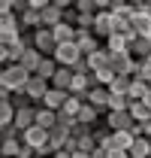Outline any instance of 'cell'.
Here are the masks:
<instances>
[{
	"label": "cell",
	"mask_w": 151,
	"mask_h": 158,
	"mask_svg": "<svg viewBox=\"0 0 151 158\" xmlns=\"http://www.w3.org/2000/svg\"><path fill=\"white\" fill-rule=\"evenodd\" d=\"M133 31H136L139 37L151 40V15H136V19H133Z\"/></svg>",
	"instance_id": "26"
},
{
	"label": "cell",
	"mask_w": 151,
	"mask_h": 158,
	"mask_svg": "<svg viewBox=\"0 0 151 158\" xmlns=\"http://www.w3.org/2000/svg\"><path fill=\"white\" fill-rule=\"evenodd\" d=\"M85 61H88L91 73H100V70H106V67H109V61H112V52H109V49L103 46V49H97L94 55H88Z\"/></svg>",
	"instance_id": "10"
},
{
	"label": "cell",
	"mask_w": 151,
	"mask_h": 158,
	"mask_svg": "<svg viewBox=\"0 0 151 158\" xmlns=\"http://www.w3.org/2000/svg\"><path fill=\"white\" fill-rule=\"evenodd\" d=\"M109 98H112V91L109 88H103V85H97V88H91L88 94H85V103H91L94 110H109Z\"/></svg>",
	"instance_id": "7"
},
{
	"label": "cell",
	"mask_w": 151,
	"mask_h": 158,
	"mask_svg": "<svg viewBox=\"0 0 151 158\" xmlns=\"http://www.w3.org/2000/svg\"><path fill=\"white\" fill-rule=\"evenodd\" d=\"M91 158H109V152H106V149H103V146H97L94 152H91Z\"/></svg>",
	"instance_id": "33"
},
{
	"label": "cell",
	"mask_w": 151,
	"mask_h": 158,
	"mask_svg": "<svg viewBox=\"0 0 151 158\" xmlns=\"http://www.w3.org/2000/svg\"><path fill=\"white\" fill-rule=\"evenodd\" d=\"M24 27H21V19L15 12H9V15H0V37H12V34H21Z\"/></svg>",
	"instance_id": "14"
},
{
	"label": "cell",
	"mask_w": 151,
	"mask_h": 158,
	"mask_svg": "<svg viewBox=\"0 0 151 158\" xmlns=\"http://www.w3.org/2000/svg\"><path fill=\"white\" fill-rule=\"evenodd\" d=\"M106 49H109L112 55H118V52H130V40H127V34H118V31H115L112 37L106 40Z\"/></svg>",
	"instance_id": "17"
},
{
	"label": "cell",
	"mask_w": 151,
	"mask_h": 158,
	"mask_svg": "<svg viewBox=\"0 0 151 158\" xmlns=\"http://www.w3.org/2000/svg\"><path fill=\"white\" fill-rule=\"evenodd\" d=\"M130 85H133V76H115V82L109 85V91H112V94H124V98H127V94H130Z\"/></svg>",
	"instance_id": "24"
},
{
	"label": "cell",
	"mask_w": 151,
	"mask_h": 158,
	"mask_svg": "<svg viewBox=\"0 0 151 158\" xmlns=\"http://www.w3.org/2000/svg\"><path fill=\"white\" fill-rule=\"evenodd\" d=\"M37 125L45 128V131L57 128V113H55V110H45V106H37Z\"/></svg>",
	"instance_id": "19"
},
{
	"label": "cell",
	"mask_w": 151,
	"mask_h": 158,
	"mask_svg": "<svg viewBox=\"0 0 151 158\" xmlns=\"http://www.w3.org/2000/svg\"><path fill=\"white\" fill-rule=\"evenodd\" d=\"M21 143H24V140H3V143H0V152H3V158H18Z\"/></svg>",
	"instance_id": "27"
},
{
	"label": "cell",
	"mask_w": 151,
	"mask_h": 158,
	"mask_svg": "<svg viewBox=\"0 0 151 158\" xmlns=\"http://www.w3.org/2000/svg\"><path fill=\"white\" fill-rule=\"evenodd\" d=\"M130 103H133V100L124 98V94H112V98H109V110H106V113H127V110H130Z\"/></svg>",
	"instance_id": "25"
},
{
	"label": "cell",
	"mask_w": 151,
	"mask_h": 158,
	"mask_svg": "<svg viewBox=\"0 0 151 158\" xmlns=\"http://www.w3.org/2000/svg\"><path fill=\"white\" fill-rule=\"evenodd\" d=\"M109 67L115 70V76H133L136 73V58L130 52H118V55H112Z\"/></svg>",
	"instance_id": "4"
},
{
	"label": "cell",
	"mask_w": 151,
	"mask_h": 158,
	"mask_svg": "<svg viewBox=\"0 0 151 158\" xmlns=\"http://www.w3.org/2000/svg\"><path fill=\"white\" fill-rule=\"evenodd\" d=\"M91 134H94V140H97V143H106V140L112 137V128L103 122V125H94V131H91Z\"/></svg>",
	"instance_id": "30"
},
{
	"label": "cell",
	"mask_w": 151,
	"mask_h": 158,
	"mask_svg": "<svg viewBox=\"0 0 151 158\" xmlns=\"http://www.w3.org/2000/svg\"><path fill=\"white\" fill-rule=\"evenodd\" d=\"M52 34H55V43H57V46H64V43H76V27H73V24H67V21H60L57 27H52Z\"/></svg>",
	"instance_id": "16"
},
{
	"label": "cell",
	"mask_w": 151,
	"mask_h": 158,
	"mask_svg": "<svg viewBox=\"0 0 151 158\" xmlns=\"http://www.w3.org/2000/svg\"><path fill=\"white\" fill-rule=\"evenodd\" d=\"M106 125L112 128V134H115V131H130L136 122H133L130 113H106Z\"/></svg>",
	"instance_id": "9"
},
{
	"label": "cell",
	"mask_w": 151,
	"mask_h": 158,
	"mask_svg": "<svg viewBox=\"0 0 151 158\" xmlns=\"http://www.w3.org/2000/svg\"><path fill=\"white\" fill-rule=\"evenodd\" d=\"M70 140H73V134H70V128H64V125H57V128L48 131V146H52L55 152H60Z\"/></svg>",
	"instance_id": "11"
},
{
	"label": "cell",
	"mask_w": 151,
	"mask_h": 158,
	"mask_svg": "<svg viewBox=\"0 0 151 158\" xmlns=\"http://www.w3.org/2000/svg\"><path fill=\"white\" fill-rule=\"evenodd\" d=\"M76 46L82 49V55H85V58H88V55H94L97 49H103L91 31H76Z\"/></svg>",
	"instance_id": "8"
},
{
	"label": "cell",
	"mask_w": 151,
	"mask_h": 158,
	"mask_svg": "<svg viewBox=\"0 0 151 158\" xmlns=\"http://www.w3.org/2000/svg\"><path fill=\"white\" fill-rule=\"evenodd\" d=\"M82 58H85V55H82V49H79L76 43H64V46H57V52H55L57 67H76Z\"/></svg>",
	"instance_id": "3"
},
{
	"label": "cell",
	"mask_w": 151,
	"mask_h": 158,
	"mask_svg": "<svg viewBox=\"0 0 151 158\" xmlns=\"http://www.w3.org/2000/svg\"><path fill=\"white\" fill-rule=\"evenodd\" d=\"M33 49H37V52H42L45 58H55V52H57L55 34H52L48 27H39V31H33Z\"/></svg>",
	"instance_id": "2"
},
{
	"label": "cell",
	"mask_w": 151,
	"mask_h": 158,
	"mask_svg": "<svg viewBox=\"0 0 151 158\" xmlns=\"http://www.w3.org/2000/svg\"><path fill=\"white\" fill-rule=\"evenodd\" d=\"M133 76L142 79L145 85H151V64H148V61H139V58H136V73H133Z\"/></svg>",
	"instance_id": "29"
},
{
	"label": "cell",
	"mask_w": 151,
	"mask_h": 158,
	"mask_svg": "<svg viewBox=\"0 0 151 158\" xmlns=\"http://www.w3.org/2000/svg\"><path fill=\"white\" fill-rule=\"evenodd\" d=\"M30 79H33V73H27L21 64H9L0 73V88L9 91V94H24L27 85H30Z\"/></svg>",
	"instance_id": "1"
},
{
	"label": "cell",
	"mask_w": 151,
	"mask_h": 158,
	"mask_svg": "<svg viewBox=\"0 0 151 158\" xmlns=\"http://www.w3.org/2000/svg\"><path fill=\"white\" fill-rule=\"evenodd\" d=\"M97 116H100V110H94L91 103H85V106L79 110V118H76V122L85 125V128H94V125H97Z\"/></svg>",
	"instance_id": "21"
},
{
	"label": "cell",
	"mask_w": 151,
	"mask_h": 158,
	"mask_svg": "<svg viewBox=\"0 0 151 158\" xmlns=\"http://www.w3.org/2000/svg\"><path fill=\"white\" fill-rule=\"evenodd\" d=\"M55 158H73V155H70V152H64V149H60V152H55Z\"/></svg>",
	"instance_id": "35"
},
{
	"label": "cell",
	"mask_w": 151,
	"mask_h": 158,
	"mask_svg": "<svg viewBox=\"0 0 151 158\" xmlns=\"http://www.w3.org/2000/svg\"><path fill=\"white\" fill-rule=\"evenodd\" d=\"M130 158H151V140L136 137V143L130 146Z\"/></svg>",
	"instance_id": "20"
},
{
	"label": "cell",
	"mask_w": 151,
	"mask_h": 158,
	"mask_svg": "<svg viewBox=\"0 0 151 158\" xmlns=\"http://www.w3.org/2000/svg\"><path fill=\"white\" fill-rule=\"evenodd\" d=\"M67 98H70L67 91H57V88H52V91L45 94V100H42V106H45V110H55V113H60V110H64V103H67Z\"/></svg>",
	"instance_id": "15"
},
{
	"label": "cell",
	"mask_w": 151,
	"mask_h": 158,
	"mask_svg": "<svg viewBox=\"0 0 151 158\" xmlns=\"http://www.w3.org/2000/svg\"><path fill=\"white\" fill-rule=\"evenodd\" d=\"M142 103H145V106H148V110H151V88H148V94L142 98Z\"/></svg>",
	"instance_id": "34"
},
{
	"label": "cell",
	"mask_w": 151,
	"mask_h": 158,
	"mask_svg": "<svg viewBox=\"0 0 151 158\" xmlns=\"http://www.w3.org/2000/svg\"><path fill=\"white\" fill-rule=\"evenodd\" d=\"M91 131H94V128H85V125H79V122H76V125H73V131H70V134H73L76 140H82V137H88Z\"/></svg>",
	"instance_id": "31"
},
{
	"label": "cell",
	"mask_w": 151,
	"mask_h": 158,
	"mask_svg": "<svg viewBox=\"0 0 151 158\" xmlns=\"http://www.w3.org/2000/svg\"><path fill=\"white\" fill-rule=\"evenodd\" d=\"M55 73H57V61H55V58H42V64H39V70L33 73V76L45 79V82H52V79H55Z\"/></svg>",
	"instance_id": "22"
},
{
	"label": "cell",
	"mask_w": 151,
	"mask_h": 158,
	"mask_svg": "<svg viewBox=\"0 0 151 158\" xmlns=\"http://www.w3.org/2000/svg\"><path fill=\"white\" fill-rule=\"evenodd\" d=\"M73 67H57L55 79H52V88H57V91H67L70 94V88H73Z\"/></svg>",
	"instance_id": "12"
},
{
	"label": "cell",
	"mask_w": 151,
	"mask_h": 158,
	"mask_svg": "<svg viewBox=\"0 0 151 158\" xmlns=\"http://www.w3.org/2000/svg\"><path fill=\"white\" fill-rule=\"evenodd\" d=\"M127 113L133 116V122H151V110L145 106V103H142V100H133Z\"/></svg>",
	"instance_id": "23"
},
{
	"label": "cell",
	"mask_w": 151,
	"mask_h": 158,
	"mask_svg": "<svg viewBox=\"0 0 151 158\" xmlns=\"http://www.w3.org/2000/svg\"><path fill=\"white\" fill-rule=\"evenodd\" d=\"M52 91V82H45V79H39V76H33L30 79V85H27V98L33 100V106H42V100H45V94Z\"/></svg>",
	"instance_id": "5"
},
{
	"label": "cell",
	"mask_w": 151,
	"mask_h": 158,
	"mask_svg": "<svg viewBox=\"0 0 151 158\" xmlns=\"http://www.w3.org/2000/svg\"><path fill=\"white\" fill-rule=\"evenodd\" d=\"M145 61H148V64H151V55H148V58H145Z\"/></svg>",
	"instance_id": "37"
},
{
	"label": "cell",
	"mask_w": 151,
	"mask_h": 158,
	"mask_svg": "<svg viewBox=\"0 0 151 158\" xmlns=\"http://www.w3.org/2000/svg\"><path fill=\"white\" fill-rule=\"evenodd\" d=\"M130 55H133V58H139V61H145L151 55V40L148 37H136L130 43Z\"/></svg>",
	"instance_id": "18"
},
{
	"label": "cell",
	"mask_w": 151,
	"mask_h": 158,
	"mask_svg": "<svg viewBox=\"0 0 151 158\" xmlns=\"http://www.w3.org/2000/svg\"><path fill=\"white\" fill-rule=\"evenodd\" d=\"M21 140H24L33 152H39L42 146H48V131H45V128H39V125H33V128H27V131L21 134Z\"/></svg>",
	"instance_id": "6"
},
{
	"label": "cell",
	"mask_w": 151,
	"mask_h": 158,
	"mask_svg": "<svg viewBox=\"0 0 151 158\" xmlns=\"http://www.w3.org/2000/svg\"><path fill=\"white\" fill-rule=\"evenodd\" d=\"M42 58H45V55L37 52V49H24V52H21V58H18V64L27 70V73H37L39 64H42Z\"/></svg>",
	"instance_id": "13"
},
{
	"label": "cell",
	"mask_w": 151,
	"mask_h": 158,
	"mask_svg": "<svg viewBox=\"0 0 151 158\" xmlns=\"http://www.w3.org/2000/svg\"><path fill=\"white\" fill-rule=\"evenodd\" d=\"M148 88H151V85H145L142 79L133 76V85H130V94H127V98H130V100H142L145 94H148Z\"/></svg>",
	"instance_id": "28"
},
{
	"label": "cell",
	"mask_w": 151,
	"mask_h": 158,
	"mask_svg": "<svg viewBox=\"0 0 151 158\" xmlns=\"http://www.w3.org/2000/svg\"><path fill=\"white\" fill-rule=\"evenodd\" d=\"M73 158H91L88 152H73Z\"/></svg>",
	"instance_id": "36"
},
{
	"label": "cell",
	"mask_w": 151,
	"mask_h": 158,
	"mask_svg": "<svg viewBox=\"0 0 151 158\" xmlns=\"http://www.w3.org/2000/svg\"><path fill=\"white\" fill-rule=\"evenodd\" d=\"M106 152H109V158H130V152H124V149H115V146H103Z\"/></svg>",
	"instance_id": "32"
}]
</instances>
